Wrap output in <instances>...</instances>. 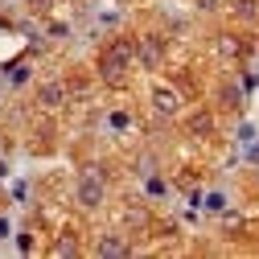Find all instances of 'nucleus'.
<instances>
[{
	"instance_id": "nucleus-5",
	"label": "nucleus",
	"mask_w": 259,
	"mask_h": 259,
	"mask_svg": "<svg viewBox=\"0 0 259 259\" xmlns=\"http://www.w3.org/2000/svg\"><path fill=\"white\" fill-rule=\"evenodd\" d=\"M198 5H202V9H214V5H218V0H198Z\"/></svg>"
},
{
	"instance_id": "nucleus-4",
	"label": "nucleus",
	"mask_w": 259,
	"mask_h": 259,
	"mask_svg": "<svg viewBox=\"0 0 259 259\" xmlns=\"http://www.w3.org/2000/svg\"><path fill=\"white\" fill-rule=\"evenodd\" d=\"M29 78V66H13V74H9V82H25Z\"/></svg>"
},
{
	"instance_id": "nucleus-3",
	"label": "nucleus",
	"mask_w": 259,
	"mask_h": 259,
	"mask_svg": "<svg viewBox=\"0 0 259 259\" xmlns=\"http://www.w3.org/2000/svg\"><path fill=\"white\" fill-rule=\"evenodd\" d=\"M156 107L160 111H177V95L173 91H156Z\"/></svg>"
},
{
	"instance_id": "nucleus-2",
	"label": "nucleus",
	"mask_w": 259,
	"mask_h": 259,
	"mask_svg": "<svg viewBox=\"0 0 259 259\" xmlns=\"http://www.w3.org/2000/svg\"><path fill=\"white\" fill-rule=\"evenodd\" d=\"M62 95H66V91H62V82H50V87H41V103H46V107H58Z\"/></svg>"
},
{
	"instance_id": "nucleus-1",
	"label": "nucleus",
	"mask_w": 259,
	"mask_h": 259,
	"mask_svg": "<svg viewBox=\"0 0 259 259\" xmlns=\"http://www.w3.org/2000/svg\"><path fill=\"white\" fill-rule=\"evenodd\" d=\"M78 198H82V206H99V202H103V185L95 181V177H82V185H78Z\"/></svg>"
}]
</instances>
